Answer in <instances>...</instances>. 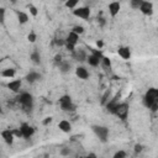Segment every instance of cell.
<instances>
[{
	"label": "cell",
	"mask_w": 158,
	"mask_h": 158,
	"mask_svg": "<svg viewBox=\"0 0 158 158\" xmlns=\"http://www.w3.org/2000/svg\"><path fill=\"white\" fill-rule=\"evenodd\" d=\"M72 31H74L75 33L80 35V33H83V32H84V27H83V26H74Z\"/></svg>",
	"instance_id": "27"
},
{
	"label": "cell",
	"mask_w": 158,
	"mask_h": 158,
	"mask_svg": "<svg viewBox=\"0 0 158 158\" xmlns=\"http://www.w3.org/2000/svg\"><path fill=\"white\" fill-rule=\"evenodd\" d=\"M1 75L6 77V78H12L15 75V69H5V70H2Z\"/></svg>",
	"instance_id": "23"
},
{
	"label": "cell",
	"mask_w": 158,
	"mask_h": 158,
	"mask_svg": "<svg viewBox=\"0 0 158 158\" xmlns=\"http://www.w3.org/2000/svg\"><path fill=\"white\" fill-rule=\"evenodd\" d=\"M79 0H67L65 1V6L69 7V9H74L77 5H78Z\"/></svg>",
	"instance_id": "24"
},
{
	"label": "cell",
	"mask_w": 158,
	"mask_h": 158,
	"mask_svg": "<svg viewBox=\"0 0 158 158\" xmlns=\"http://www.w3.org/2000/svg\"><path fill=\"white\" fill-rule=\"evenodd\" d=\"M7 88H9L11 91L17 93V91L20 90V88H21V80H20V79H16V80L10 81V83L7 84Z\"/></svg>",
	"instance_id": "14"
},
{
	"label": "cell",
	"mask_w": 158,
	"mask_h": 158,
	"mask_svg": "<svg viewBox=\"0 0 158 158\" xmlns=\"http://www.w3.org/2000/svg\"><path fill=\"white\" fill-rule=\"evenodd\" d=\"M93 132L99 137V139L101 142H106L107 139V136H109V128L105 127V126H99V125H94L91 127Z\"/></svg>",
	"instance_id": "3"
},
{
	"label": "cell",
	"mask_w": 158,
	"mask_h": 158,
	"mask_svg": "<svg viewBox=\"0 0 158 158\" xmlns=\"http://www.w3.org/2000/svg\"><path fill=\"white\" fill-rule=\"evenodd\" d=\"M17 20L20 23H26L28 21V16L26 12H22V11H17Z\"/></svg>",
	"instance_id": "21"
},
{
	"label": "cell",
	"mask_w": 158,
	"mask_h": 158,
	"mask_svg": "<svg viewBox=\"0 0 158 158\" xmlns=\"http://www.w3.org/2000/svg\"><path fill=\"white\" fill-rule=\"evenodd\" d=\"M58 68H59V70H60L62 73H67V72L70 70V63L67 62V60H62V62L58 64Z\"/></svg>",
	"instance_id": "20"
},
{
	"label": "cell",
	"mask_w": 158,
	"mask_h": 158,
	"mask_svg": "<svg viewBox=\"0 0 158 158\" xmlns=\"http://www.w3.org/2000/svg\"><path fill=\"white\" fill-rule=\"evenodd\" d=\"M118 104H120V102H118V95H116L114 99H111V100H109V101L106 102V110H107L109 112H111V114H115L116 107H117Z\"/></svg>",
	"instance_id": "8"
},
{
	"label": "cell",
	"mask_w": 158,
	"mask_h": 158,
	"mask_svg": "<svg viewBox=\"0 0 158 158\" xmlns=\"http://www.w3.org/2000/svg\"><path fill=\"white\" fill-rule=\"evenodd\" d=\"M117 52H118V56L123 59H128L131 57V51H130L128 47H120L117 49Z\"/></svg>",
	"instance_id": "15"
},
{
	"label": "cell",
	"mask_w": 158,
	"mask_h": 158,
	"mask_svg": "<svg viewBox=\"0 0 158 158\" xmlns=\"http://www.w3.org/2000/svg\"><path fill=\"white\" fill-rule=\"evenodd\" d=\"M10 1H15V0H10Z\"/></svg>",
	"instance_id": "42"
},
{
	"label": "cell",
	"mask_w": 158,
	"mask_h": 158,
	"mask_svg": "<svg viewBox=\"0 0 158 158\" xmlns=\"http://www.w3.org/2000/svg\"><path fill=\"white\" fill-rule=\"evenodd\" d=\"M109 95H110V91H106V93H105V95L102 96V100H101V102H102V104H106V100H107V96H109Z\"/></svg>",
	"instance_id": "35"
},
{
	"label": "cell",
	"mask_w": 158,
	"mask_h": 158,
	"mask_svg": "<svg viewBox=\"0 0 158 158\" xmlns=\"http://www.w3.org/2000/svg\"><path fill=\"white\" fill-rule=\"evenodd\" d=\"M41 78V75L37 73V72H30L27 75H26V80L28 83H35L36 80H38Z\"/></svg>",
	"instance_id": "19"
},
{
	"label": "cell",
	"mask_w": 158,
	"mask_h": 158,
	"mask_svg": "<svg viewBox=\"0 0 158 158\" xmlns=\"http://www.w3.org/2000/svg\"><path fill=\"white\" fill-rule=\"evenodd\" d=\"M142 148H143V147H142L141 144H136V146H135V151H136V152H141Z\"/></svg>",
	"instance_id": "39"
},
{
	"label": "cell",
	"mask_w": 158,
	"mask_h": 158,
	"mask_svg": "<svg viewBox=\"0 0 158 158\" xmlns=\"http://www.w3.org/2000/svg\"><path fill=\"white\" fill-rule=\"evenodd\" d=\"M0 14H1L0 20H1V22H4V21H5V10H4V9H0Z\"/></svg>",
	"instance_id": "36"
},
{
	"label": "cell",
	"mask_w": 158,
	"mask_h": 158,
	"mask_svg": "<svg viewBox=\"0 0 158 158\" xmlns=\"http://www.w3.org/2000/svg\"><path fill=\"white\" fill-rule=\"evenodd\" d=\"M143 1H144V0H131V6H132L133 9H139Z\"/></svg>",
	"instance_id": "25"
},
{
	"label": "cell",
	"mask_w": 158,
	"mask_h": 158,
	"mask_svg": "<svg viewBox=\"0 0 158 158\" xmlns=\"http://www.w3.org/2000/svg\"><path fill=\"white\" fill-rule=\"evenodd\" d=\"M17 100H19V102L22 105V107H23L25 110H31V109H32L33 98H32L31 94H28V93H22V94H20V96L17 98Z\"/></svg>",
	"instance_id": "2"
},
{
	"label": "cell",
	"mask_w": 158,
	"mask_h": 158,
	"mask_svg": "<svg viewBox=\"0 0 158 158\" xmlns=\"http://www.w3.org/2000/svg\"><path fill=\"white\" fill-rule=\"evenodd\" d=\"M73 15L77 16V17H80V19H83V20H86V19H89V16H90V9L86 7V6L75 9V10L73 11Z\"/></svg>",
	"instance_id": "6"
},
{
	"label": "cell",
	"mask_w": 158,
	"mask_h": 158,
	"mask_svg": "<svg viewBox=\"0 0 158 158\" xmlns=\"http://www.w3.org/2000/svg\"><path fill=\"white\" fill-rule=\"evenodd\" d=\"M114 157H115V158H123V157H126V152L118 151V152H116V153L114 154Z\"/></svg>",
	"instance_id": "30"
},
{
	"label": "cell",
	"mask_w": 158,
	"mask_h": 158,
	"mask_svg": "<svg viewBox=\"0 0 158 158\" xmlns=\"http://www.w3.org/2000/svg\"><path fill=\"white\" fill-rule=\"evenodd\" d=\"M78 40H79V35H78V33H75L74 31H70V32H69V35L67 36L65 42L72 43V44H77V43H78Z\"/></svg>",
	"instance_id": "16"
},
{
	"label": "cell",
	"mask_w": 158,
	"mask_h": 158,
	"mask_svg": "<svg viewBox=\"0 0 158 158\" xmlns=\"http://www.w3.org/2000/svg\"><path fill=\"white\" fill-rule=\"evenodd\" d=\"M73 57L77 59V60H79V62H84L88 57H86V54H85V52L83 51V49H77V51H74L73 52Z\"/></svg>",
	"instance_id": "17"
},
{
	"label": "cell",
	"mask_w": 158,
	"mask_h": 158,
	"mask_svg": "<svg viewBox=\"0 0 158 158\" xmlns=\"http://www.w3.org/2000/svg\"><path fill=\"white\" fill-rule=\"evenodd\" d=\"M1 137L4 138V141L7 143V144H11L14 142V133H12V130H4L1 132Z\"/></svg>",
	"instance_id": "10"
},
{
	"label": "cell",
	"mask_w": 158,
	"mask_h": 158,
	"mask_svg": "<svg viewBox=\"0 0 158 158\" xmlns=\"http://www.w3.org/2000/svg\"><path fill=\"white\" fill-rule=\"evenodd\" d=\"M75 74L79 79H88L89 78V72L84 67H78L75 69Z\"/></svg>",
	"instance_id": "13"
},
{
	"label": "cell",
	"mask_w": 158,
	"mask_h": 158,
	"mask_svg": "<svg viewBox=\"0 0 158 158\" xmlns=\"http://www.w3.org/2000/svg\"><path fill=\"white\" fill-rule=\"evenodd\" d=\"M31 60H32L35 64H40V62H41V57H40V53H38L37 51H35V52L31 53Z\"/></svg>",
	"instance_id": "22"
},
{
	"label": "cell",
	"mask_w": 158,
	"mask_h": 158,
	"mask_svg": "<svg viewBox=\"0 0 158 158\" xmlns=\"http://www.w3.org/2000/svg\"><path fill=\"white\" fill-rule=\"evenodd\" d=\"M59 105L63 111H74L75 110V105L72 102V99L69 95H63L59 99Z\"/></svg>",
	"instance_id": "4"
},
{
	"label": "cell",
	"mask_w": 158,
	"mask_h": 158,
	"mask_svg": "<svg viewBox=\"0 0 158 158\" xmlns=\"http://www.w3.org/2000/svg\"><path fill=\"white\" fill-rule=\"evenodd\" d=\"M28 10H30V12H31L33 16H37L38 11H37V7H36V6H33V5H28Z\"/></svg>",
	"instance_id": "28"
},
{
	"label": "cell",
	"mask_w": 158,
	"mask_h": 158,
	"mask_svg": "<svg viewBox=\"0 0 158 158\" xmlns=\"http://www.w3.org/2000/svg\"><path fill=\"white\" fill-rule=\"evenodd\" d=\"M65 47H67V49H68V51H70L72 53L75 51V48H74V47H75V44H72V43H68V42H65Z\"/></svg>",
	"instance_id": "31"
},
{
	"label": "cell",
	"mask_w": 158,
	"mask_h": 158,
	"mask_svg": "<svg viewBox=\"0 0 158 158\" xmlns=\"http://www.w3.org/2000/svg\"><path fill=\"white\" fill-rule=\"evenodd\" d=\"M101 63H102V65H104L105 68H110V65H111V60H110L107 57H102Z\"/></svg>",
	"instance_id": "26"
},
{
	"label": "cell",
	"mask_w": 158,
	"mask_h": 158,
	"mask_svg": "<svg viewBox=\"0 0 158 158\" xmlns=\"http://www.w3.org/2000/svg\"><path fill=\"white\" fill-rule=\"evenodd\" d=\"M115 115L118 116V118H121V120H126V117L128 115V104L127 102H120L116 107Z\"/></svg>",
	"instance_id": "5"
},
{
	"label": "cell",
	"mask_w": 158,
	"mask_h": 158,
	"mask_svg": "<svg viewBox=\"0 0 158 158\" xmlns=\"http://www.w3.org/2000/svg\"><path fill=\"white\" fill-rule=\"evenodd\" d=\"M143 101L148 109H151L152 111H157L158 110V89L156 88L148 89L144 95Z\"/></svg>",
	"instance_id": "1"
},
{
	"label": "cell",
	"mask_w": 158,
	"mask_h": 158,
	"mask_svg": "<svg viewBox=\"0 0 158 158\" xmlns=\"http://www.w3.org/2000/svg\"><path fill=\"white\" fill-rule=\"evenodd\" d=\"M70 153V151L68 149V148H63L62 151H60V154H63V156H68Z\"/></svg>",
	"instance_id": "37"
},
{
	"label": "cell",
	"mask_w": 158,
	"mask_h": 158,
	"mask_svg": "<svg viewBox=\"0 0 158 158\" xmlns=\"http://www.w3.org/2000/svg\"><path fill=\"white\" fill-rule=\"evenodd\" d=\"M62 60H63V59H62V56H60V54H57V56L54 57V62H56V64H57V65H58Z\"/></svg>",
	"instance_id": "34"
},
{
	"label": "cell",
	"mask_w": 158,
	"mask_h": 158,
	"mask_svg": "<svg viewBox=\"0 0 158 158\" xmlns=\"http://www.w3.org/2000/svg\"><path fill=\"white\" fill-rule=\"evenodd\" d=\"M60 1H64V2H65V1H67V0H60Z\"/></svg>",
	"instance_id": "41"
},
{
	"label": "cell",
	"mask_w": 158,
	"mask_h": 158,
	"mask_svg": "<svg viewBox=\"0 0 158 158\" xmlns=\"http://www.w3.org/2000/svg\"><path fill=\"white\" fill-rule=\"evenodd\" d=\"M139 11L143 14V15H147V16H151L153 14V4L149 2V1H143L141 7H139Z\"/></svg>",
	"instance_id": "7"
},
{
	"label": "cell",
	"mask_w": 158,
	"mask_h": 158,
	"mask_svg": "<svg viewBox=\"0 0 158 158\" xmlns=\"http://www.w3.org/2000/svg\"><path fill=\"white\" fill-rule=\"evenodd\" d=\"M89 49H91L93 54H95V56H98V57H100V58H102V57H104V56H102V53H101V51H99V49H94V48H89Z\"/></svg>",
	"instance_id": "32"
},
{
	"label": "cell",
	"mask_w": 158,
	"mask_h": 158,
	"mask_svg": "<svg viewBox=\"0 0 158 158\" xmlns=\"http://www.w3.org/2000/svg\"><path fill=\"white\" fill-rule=\"evenodd\" d=\"M20 128H21L22 135H23L25 138H30V137L33 135V132H35L33 127H31L28 123H22V125L20 126Z\"/></svg>",
	"instance_id": "9"
},
{
	"label": "cell",
	"mask_w": 158,
	"mask_h": 158,
	"mask_svg": "<svg viewBox=\"0 0 158 158\" xmlns=\"http://www.w3.org/2000/svg\"><path fill=\"white\" fill-rule=\"evenodd\" d=\"M120 7H121V5H120L118 1H112V2H110V4H109V12H110V15H111V16H116V15L118 14V11H120Z\"/></svg>",
	"instance_id": "11"
},
{
	"label": "cell",
	"mask_w": 158,
	"mask_h": 158,
	"mask_svg": "<svg viewBox=\"0 0 158 158\" xmlns=\"http://www.w3.org/2000/svg\"><path fill=\"white\" fill-rule=\"evenodd\" d=\"M96 46H98L99 48H101V47L104 46V43H102V41H100V40H99V41H96Z\"/></svg>",
	"instance_id": "40"
},
{
	"label": "cell",
	"mask_w": 158,
	"mask_h": 158,
	"mask_svg": "<svg viewBox=\"0 0 158 158\" xmlns=\"http://www.w3.org/2000/svg\"><path fill=\"white\" fill-rule=\"evenodd\" d=\"M101 59H102V58H100V57H98V56H95V54H93V53L86 58L89 65H91V67H98V65L101 63Z\"/></svg>",
	"instance_id": "12"
},
{
	"label": "cell",
	"mask_w": 158,
	"mask_h": 158,
	"mask_svg": "<svg viewBox=\"0 0 158 158\" xmlns=\"http://www.w3.org/2000/svg\"><path fill=\"white\" fill-rule=\"evenodd\" d=\"M12 133H14V136H16V137H23V135H22V131H21V128H15V130H12Z\"/></svg>",
	"instance_id": "29"
},
{
	"label": "cell",
	"mask_w": 158,
	"mask_h": 158,
	"mask_svg": "<svg viewBox=\"0 0 158 158\" xmlns=\"http://www.w3.org/2000/svg\"><path fill=\"white\" fill-rule=\"evenodd\" d=\"M58 127H59V130L63 131V132H69V131L72 130V125H70V122L67 121V120H62V121L58 123Z\"/></svg>",
	"instance_id": "18"
},
{
	"label": "cell",
	"mask_w": 158,
	"mask_h": 158,
	"mask_svg": "<svg viewBox=\"0 0 158 158\" xmlns=\"http://www.w3.org/2000/svg\"><path fill=\"white\" fill-rule=\"evenodd\" d=\"M51 121H52V117H46V120H43L42 122H43V125H48V123H51Z\"/></svg>",
	"instance_id": "38"
},
{
	"label": "cell",
	"mask_w": 158,
	"mask_h": 158,
	"mask_svg": "<svg viewBox=\"0 0 158 158\" xmlns=\"http://www.w3.org/2000/svg\"><path fill=\"white\" fill-rule=\"evenodd\" d=\"M27 38H28V41H30V42H35L37 37H36V35H35L33 32H31V33H28V36H27Z\"/></svg>",
	"instance_id": "33"
}]
</instances>
